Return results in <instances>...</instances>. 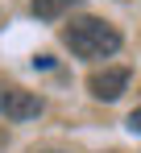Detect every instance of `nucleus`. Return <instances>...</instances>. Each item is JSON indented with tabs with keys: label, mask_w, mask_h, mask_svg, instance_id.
Masks as SVG:
<instances>
[{
	"label": "nucleus",
	"mask_w": 141,
	"mask_h": 153,
	"mask_svg": "<svg viewBox=\"0 0 141 153\" xmlns=\"http://www.w3.org/2000/svg\"><path fill=\"white\" fill-rule=\"evenodd\" d=\"M62 42L70 46L75 58H108V54L120 50V33L116 25L100 21V17H79L62 29Z\"/></svg>",
	"instance_id": "obj_1"
},
{
	"label": "nucleus",
	"mask_w": 141,
	"mask_h": 153,
	"mask_svg": "<svg viewBox=\"0 0 141 153\" xmlns=\"http://www.w3.org/2000/svg\"><path fill=\"white\" fill-rule=\"evenodd\" d=\"M0 116H8V120H33V116H42V100L33 91L17 87V83H0Z\"/></svg>",
	"instance_id": "obj_2"
},
{
	"label": "nucleus",
	"mask_w": 141,
	"mask_h": 153,
	"mask_svg": "<svg viewBox=\"0 0 141 153\" xmlns=\"http://www.w3.org/2000/svg\"><path fill=\"white\" fill-rule=\"evenodd\" d=\"M87 87H92V95H95V100H120V91L129 87V71H124V66H108V71H95Z\"/></svg>",
	"instance_id": "obj_3"
},
{
	"label": "nucleus",
	"mask_w": 141,
	"mask_h": 153,
	"mask_svg": "<svg viewBox=\"0 0 141 153\" xmlns=\"http://www.w3.org/2000/svg\"><path fill=\"white\" fill-rule=\"evenodd\" d=\"M79 0H33L29 8H33V17H42V21H58L62 13H70Z\"/></svg>",
	"instance_id": "obj_4"
},
{
	"label": "nucleus",
	"mask_w": 141,
	"mask_h": 153,
	"mask_svg": "<svg viewBox=\"0 0 141 153\" xmlns=\"http://www.w3.org/2000/svg\"><path fill=\"white\" fill-rule=\"evenodd\" d=\"M129 132H141V108H133V116H129Z\"/></svg>",
	"instance_id": "obj_5"
},
{
	"label": "nucleus",
	"mask_w": 141,
	"mask_h": 153,
	"mask_svg": "<svg viewBox=\"0 0 141 153\" xmlns=\"http://www.w3.org/2000/svg\"><path fill=\"white\" fill-rule=\"evenodd\" d=\"M4 141H8V137H4V132H0V149H4Z\"/></svg>",
	"instance_id": "obj_6"
}]
</instances>
